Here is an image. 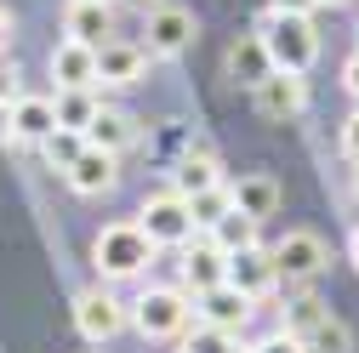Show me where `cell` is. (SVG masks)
Here are the masks:
<instances>
[{
	"label": "cell",
	"mask_w": 359,
	"mask_h": 353,
	"mask_svg": "<svg viewBox=\"0 0 359 353\" xmlns=\"http://www.w3.org/2000/svg\"><path fill=\"white\" fill-rule=\"evenodd\" d=\"M257 40H262L268 63L285 69V74H308L313 57H320V34H313V18H302V12H268Z\"/></svg>",
	"instance_id": "6da1fadb"
},
{
	"label": "cell",
	"mask_w": 359,
	"mask_h": 353,
	"mask_svg": "<svg viewBox=\"0 0 359 353\" xmlns=\"http://www.w3.org/2000/svg\"><path fill=\"white\" fill-rule=\"evenodd\" d=\"M154 240L137 228V223H109L97 240H92V262H97V274L103 279H137L149 262H154Z\"/></svg>",
	"instance_id": "7a4b0ae2"
},
{
	"label": "cell",
	"mask_w": 359,
	"mask_h": 353,
	"mask_svg": "<svg viewBox=\"0 0 359 353\" xmlns=\"http://www.w3.org/2000/svg\"><path fill=\"white\" fill-rule=\"evenodd\" d=\"M131 325H137V336H149V342L183 336V331L194 325V302H189V291L154 285V291H143L137 302H131Z\"/></svg>",
	"instance_id": "3957f363"
},
{
	"label": "cell",
	"mask_w": 359,
	"mask_h": 353,
	"mask_svg": "<svg viewBox=\"0 0 359 353\" xmlns=\"http://www.w3.org/2000/svg\"><path fill=\"white\" fill-rule=\"evenodd\" d=\"M268 256H274V274L285 285H313V279L331 268V251H325V240L313 234V228H291Z\"/></svg>",
	"instance_id": "277c9868"
},
{
	"label": "cell",
	"mask_w": 359,
	"mask_h": 353,
	"mask_svg": "<svg viewBox=\"0 0 359 353\" xmlns=\"http://www.w3.org/2000/svg\"><path fill=\"white\" fill-rule=\"evenodd\" d=\"M137 46L149 57H177L194 46V12L189 6H171V0H160L154 12H143V40Z\"/></svg>",
	"instance_id": "5b68a950"
},
{
	"label": "cell",
	"mask_w": 359,
	"mask_h": 353,
	"mask_svg": "<svg viewBox=\"0 0 359 353\" xmlns=\"http://www.w3.org/2000/svg\"><path fill=\"white\" fill-rule=\"evenodd\" d=\"M126 319H131V307H126L109 285H92V291L74 296V331H80L86 342H109V336H120Z\"/></svg>",
	"instance_id": "8992f818"
},
{
	"label": "cell",
	"mask_w": 359,
	"mask_h": 353,
	"mask_svg": "<svg viewBox=\"0 0 359 353\" xmlns=\"http://www.w3.org/2000/svg\"><path fill=\"white\" fill-rule=\"evenodd\" d=\"M137 228H143L154 245H189V240H194L189 200H183V194H149L143 211H137Z\"/></svg>",
	"instance_id": "52a82bcc"
},
{
	"label": "cell",
	"mask_w": 359,
	"mask_h": 353,
	"mask_svg": "<svg viewBox=\"0 0 359 353\" xmlns=\"http://www.w3.org/2000/svg\"><path fill=\"white\" fill-rule=\"evenodd\" d=\"M251 97H257V114H262V120H297V114L308 109V74L268 69V74L251 85Z\"/></svg>",
	"instance_id": "ba28073f"
},
{
	"label": "cell",
	"mask_w": 359,
	"mask_h": 353,
	"mask_svg": "<svg viewBox=\"0 0 359 353\" xmlns=\"http://www.w3.org/2000/svg\"><path fill=\"white\" fill-rule=\"evenodd\" d=\"M222 279H229V251H222L211 234H194V240L183 245V291L205 296V291H217Z\"/></svg>",
	"instance_id": "9c48e42d"
},
{
	"label": "cell",
	"mask_w": 359,
	"mask_h": 353,
	"mask_svg": "<svg viewBox=\"0 0 359 353\" xmlns=\"http://www.w3.org/2000/svg\"><path fill=\"white\" fill-rule=\"evenodd\" d=\"M251 307H257L251 296H240V291H234L229 279H222L217 291H205V296H200L194 319H200V325H205L211 336H240V331H245V319H251Z\"/></svg>",
	"instance_id": "30bf717a"
},
{
	"label": "cell",
	"mask_w": 359,
	"mask_h": 353,
	"mask_svg": "<svg viewBox=\"0 0 359 353\" xmlns=\"http://www.w3.org/2000/svg\"><path fill=\"white\" fill-rule=\"evenodd\" d=\"M229 285H234L240 296H251V302H262L268 291L280 285V274H274V256H268L262 245H245V251H229Z\"/></svg>",
	"instance_id": "8fae6325"
},
{
	"label": "cell",
	"mask_w": 359,
	"mask_h": 353,
	"mask_svg": "<svg viewBox=\"0 0 359 353\" xmlns=\"http://www.w3.org/2000/svg\"><path fill=\"white\" fill-rule=\"evenodd\" d=\"M52 80H57V92H97V46L57 40V52H52Z\"/></svg>",
	"instance_id": "7c38bea8"
},
{
	"label": "cell",
	"mask_w": 359,
	"mask_h": 353,
	"mask_svg": "<svg viewBox=\"0 0 359 353\" xmlns=\"http://www.w3.org/2000/svg\"><path fill=\"white\" fill-rule=\"evenodd\" d=\"M57 131V109H52V97H18L12 109H6V143H46Z\"/></svg>",
	"instance_id": "4fadbf2b"
},
{
	"label": "cell",
	"mask_w": 359,
	"mask_h": 353,
	"mask_svg": "<svg viewBox=\"0 0 359 353\" xmlns=\"http://www.w3.org/2000/svg\"><path fill=\"white\" fill-rule=\"evenodd\" d=\"M149 69V52L137 40H103L97 46V85H137Z\"/></svg>",
	"instance_id": "5bb4252c"
},
{
	"label": "cell",
	"mask_w": 359,
	"mask_h": 353,
	"mask_svg": "<svg viewBox=\"0 0 359 353\" xmlns=\"http://www.w3.org/2000/svg\"><path fill=\"white\" fill-rule=\"evenodd\" d=\"M69 188L74 194H109L114 183H120V154H103V148H80L74 160H69Z\"/></svg>",
	"instance_id": "9a60e30c"
},
{
	"label": "cell",
	"mask_w": 359,
	"mask_h": 353,
	"mask_svg": "<svg viewBox=\"0 0 359 353\" xmlns=\"http://www.w3.org/2000/svg\"><path fill=\"white\" fill-rule=\"evenodd\" d=\"M63 34L80 40V46H103V40L114 34V6H103V0H69Z\"/></svg>",
	"instance_id": "2e32d148"
},
{
	"label": "cell",
	"mask_w": 359,
	"mask_h": 353,
	"mask_svg": "<svg viewBox=\"0 0 359 353\" xmlns=\"http://www.w3.org/2000/svg\"><path fill=\"white\" fill-rule=\"evenodd\" d=\"M80 137H86V148H103V154H120V148H131V143H137V120H131L126 109H97L92 114V125H86L80 131Z\"/></svg>",
	"instance_id": "e0dca14e"
},
{
	"label": "cell",
	"mask_w": 359,
	"mask_h": 353,
	"mask_svg": "<svg viewBox=\"0 0 359 353\" xmlns=\"http://www.w3.org/2000/svg\"><path fill=\"white\" fill-rule=\"evenodd\" d=\"M229 194H234V211L251 216V223H262V216L280 211V183H274V176H262V171H251V176H240V183H229Z\"/></svg>",
	"instance_id": "ac0fdd59"
},
{
	"label": "cell",
	"mask_w": 359,
	"mask_h": 353,
	"mask_svg": "<svg viewBox=\"0 0 359 353\" xmlns=\"http://www.w3.org/2000/svg\"><path fill=\"white\" fill-rule=\"evenodd\" d=\"M217 183H222V165H217L211 154H183V165H177V188H171V194L194 200V194H205V188H217Z\"/></svg>",
	"instance_id": "d6986e66"
},
{
	"label": "cell",
	"mask_w": 359,
	"mask_h": 353,
	"mask_svg": "<svg viewBox=\"0 0 359 353\" xmlns=\"http://www.w3.org/2000/svg\"><path fill=\"white\" fill-rule=\"evenodd\" d=\"M189 216H194V234H211L222 216H234V194H229V183H217V188L194 194V200H189Z\"/></svg>",
	"instance_id": "ffe728a7"
},
{
	"label": "cell",
	"mask_w": 359,
	"mask_h": 353,
	"mask_svg": "<svg viewBox=\"0 0 359 353\" xmlns=\"http://www.w3.org/2000/svg\"><path fill=\"white\" fill-rule=\"evenodd\" d=\"M52 109H57V131H86L103 103H97V92H57Z\"/></svg>",
	"instance_id": "44dd1931"
},
{
	"label": "cell",
	"mask_w": 359,
	"mask_h": 353,
	"mask_svg": "<svg viewBox=\"0 0 359 353\" xmlns=\"http://www.w3.org/2000/svg\"><path fill=\"white\" fill-rule=\"evenodd\" d=\"M302 347H308V353H348V325L325 314L320 325H313V331L302 336Z\"/></svg>",
	"instance_id": "7402d4cb"
},
{
	"label": "cell",
	"mask_w": 359,
	"mask_h": 353,
	"mask_svg": "<svg viewBox=\"0 0 359 353\" xmlns=\"http://www.w3.org/2000/svg\"><path fill=\"white\" fill-rule=\"evenodd\" d=\"M229 69H234V74H245V85H257V80L274 69V63H268L262 40H245V46H234V52H229Z\"/></svg>",
	"instance_id": "603a6c76"
},
{
	"label": "cell",
	"mask_w": 359,
	"mask_h": 353,
	"mask_svg": "<svg viewBox=\"0 0 359 353\" xmlns=\"http://www.w3.org/2000/svg\"><path fill=\"white\" fill-rule=\"evenodd\" d=\"M211 240L222 245V251H245V245H257V223H251V216H222V223L211 228Z\"/></svg>",
	"instance_id": "cb8c5ba5"
},
{
	"label": "cell",
	"mask_w": 359,
	"mask_h": 353,
	"mask_svg": "<svg viewBox=\"0 0 359 353\" xmlns=\"http://www.w3.org/2000/svg\"><path fill=\"white\" fill-rule=\"evenodd\" d=\"M80 148H86L80 131H52V137L40 143V154H46V165H52V171H69V160H74Z\"/></svg>",
	"instance_id": "d4e9b609"
},
{
	"label": "cell",
	"mask_w": 359,
	"mask_h": 353,
	"mask_svg": "<svg viewBox=\"0 0 359 353\" xmlns=\"http://www.w3.org/2000/svg\"><path fill=\"white\" fill-rule=\"evenodd\" d=\"M18 97H23V85H18V63H12L6 52H0V103H6V109H12Z\"/></svg>",
	"instance_id": "484cf974"
},
{
	"label": "cell",
	"mask_w": 359,
	"mask_h": 353,
	"mask_svg": "<svg viewBox=\"0 0 359 353\" xmlns=\"http://www.w3.org/2000/svg\"><path fill=\"white\" fill-rule=\"evenodd\" d=\"M240 353H308L297 336H285V331H274L268 342H257V347H240Z\"/></svg>",
	"instance_id": "4316f807"
},
{
	"label": "cell",
	"mask_w": 359,
	"mask_h": 353,
	"mask_svg": "<svg viewBox=\"0 0 359 353\" xmlns=\"http://www.w3.org/2000/svg\"><path fill=\"white\" fill-rule=\"evenodd\" d=\"M342 154H348V160L359 165V109H353V114L342 120Z\"/></svg>",
	"instance_id": "83f0119b"
},
{
	"label": "cell",
	"mask_w": 359,
	"mask_h": 353,
	"mask_svg": "<svg viewBox=\"0 0 359 353\" xmlns=\"http://www.w3.org/2000/svg\"><path fill=\"white\" fill-rule=\"evenodd\" d=\"M342 85H348V92H353V97H359V52H353V57L342 63Z\"/></svg>",
	"instance_id": "f1b7e54d"
},
{
	"label": "cell",
	"mask_w": 359,
	"mask_h": 353,
	"mask_svg": "<svg viewBox=\"0 0 359 353\" xmlns=\"http://www.w3.org/2000/svg\"><path fill=\"white\" fill-rule=\"evenodd\" d=\"M313 6L320 0H274V12H302V18H313Z\"/></svg>",
	"instance_id": "f546056e"
},
{
	"label": "cell",
	"mask_w": 359,
	"mask_h": 353,
	"mask_svg": "<svg viewBox=\"0 0 359 353\" xmlns=\"http://www.w3.org/2000/svg\"><path fill=\"white\" fill-rule=\"evenodd\" d=\"M6 40H12V6H0V52H6Z\"/></svg>",
	"instance_id": "4dcf8cb0"
},
{
	"label": "cell",
	"mask_w": 359,
	"mask_h": 353,
	"mask_svg": "<svg viewBox=\"0 0 359 353\" xmlns=\"http://www.w3.org/2000/svg\"><path fill=\"white\" fill-rule=\"evenodd\" d=\"M120 6H131V12H154L160 0H120Z\"/></svg>",
	"instance_id": "1f68e13d"
},
{
	"label": "cell",
	"mask_w": 359,
	"mask_h": 353,
	"mask_svg": "<svg viewBox=\"0 0 359 353\" xmlns=\"http://www.w3.org/2000/svg\"><path fill=\"white\" fill-rule=\"evenodd\" d=\"M348 262H353V268H359V228L348 234Z\"/></svg>",
	"instance_id": "d6a6232c"
},
{
	"label": "cell",
	"mask_w": 359,
	"mask_h": 353,
	"mask_svg": "<svg viewBox=\"0 0 359 353\" xmlns=\"http://www.w3.org/2000/svg\"><path fill=\"white\" fill-rule=\"evenodd\" d=\"M0 143H6V103H0Z\"/></svg>",
	"instance_id": "836d02e7"
},
{
	"label": "cell",
	"mask_w": 359,
	"mask_h": 353,
	"mask_svg": "<svg viewBox=\"0 0 359 353\" xmlns=\"http://www.w3.org/2000/svg\"><path fill=\"white\" fill-rule=\"evenodd\" d=\"M320 6H348V0H320Z\"/></svg>",
	"instance_id": "e575fe53"
},
{
	"label": "cell",
	"mask_w": 359,
	"mask_h": 353,
	"mask_svg": "<svg viewBox=\"0 0 359 353\" xmlns=\"http://www.w3.org/2000/svg\"><path fill=\"white\" fill-rule=\"evenodd\" d=\"M353 188H359V171H353Z\"/></svg>",
	"instance_id": "d590c367"
},
{
	"label": "cell",
	"mask_w": 359,
	"mask_h": 353,
	"mask_svg": "<svg viewBox=\"0 0 359 353\" xmlns=\"http://www.w3.org/2000/svg\"><path fill=\"white\" fill-rule=\"evenodd\" d=\"M103 6H114V0H103Z\"/></svg>",
	"instance_id": "8d00e7d4"
}]
</instances>
